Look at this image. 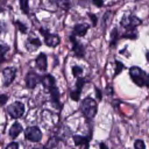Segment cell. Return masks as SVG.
<instances>
[{"instance_id":"obj_34","label":"cell","mask_w":149,"mask_h":149,"mask_svg":"<svg viewBox=\"0 0 149 149\" xmlns=\"http://www.w3.org/2000/svg\"><path fill=\"white\" fill-rule=\"evenodd\" d=\"M113 93V88L111 86H107V94H112Z\"/></svg>"},{"instance_id":"obj_37","label":"cell","mask_w":149,"mask_h":149,"mask_svg":"<svg viewBox=\"0 0 149 149\" xmlns=\"http://www.w3.org/2000/svg\"><path fill=\"white\" fill-rule=\"evenodd\" d=\"M34 149H44V148H42V147H40V148H34Z\"/></svg>"},{"instance_id":"obj_7","label":"cell","mask_w":149,"mask_h":149,"mask_svg":"<svg viewBox=\"0 0 149 149\" xmlns=\"http://www.w3.org/2000/svg\"><path fill=\"white\" fill-rule=\"evenodd\" d=\"M84 83H85V79H84V78H81V77L77 78L76 90L71 91V93H70V97H71L72 100H74V101H78V100H79V98H80V92H81V88H83V86H84Z\"/></svg>"},{"instance_id":"obj_20","label":"cell","mask_w":149,"mask_h":149,"mask_svg":"<svg viewBox=\"0 0 149 149\" xmlns=\"http://www.w3.org/2000/svg\"><path fill=\"white\" fill-rule=\"evenodd\" d=\"M57 5H58V7H61L64 10L70 8V1L69 0H59V1H57Z\"/></svg>"},{"instance_id":"obj_19","label":"cell","mask_w":149,"mask_h":149,"mask_svg":"<svg viewBox=\"0 0 149 149\" xmlns=\"http://www.w3.org/2000/svg\"><path fill=\"white\" fill-rule=\"evenodd\" d=\"M20 7L22 9V12L24 14L29 13V5H28V0H20Z\"/></svg>"},{"instance_id":"obj_24","label":"cell","mask_w":149,"mask_h":149,"mask_svg":"<svg viewBox=\"0 0 149 149\" xmlns=\"http://www.w3.org/2000/svg\"><path fill=\"white\" fill-rule=\"evenodd\" d=\"M115 64H116V69H115V72H114V76H118L123 69H125V65L121 63V62H119V61H116L115 62Z\"/></svg>"},{"instance_id":"obj_16","label":"cell","mask_w":149,"mask_h":149,"mask_svg":"<svg viewBox=\"0 0 149 149\" xmlns=\"http://www.w3.org/2000/svg\"><path fill=\"white\" fill-rule=\"evenodd\" d=\"M73 142L76 146H85V148L87 149L88 148V140L84 136H80V135H74L73 136Z\"/></svg>"},{"instance_id":"obj_31","label":"cell","mask_w":149,"mask_h":149,"mask_svg":"<svg viewBox=\"0 0 149 149\" xmlns=\"http://www.w3.org/2000/svg\"><path fill=\"white\" fill-rule=\"evenodd\" d=\"M7 99H8V98H7L6 94H1V101H0V105L3 106V105L6 104V101H7Z\"/></svg>"},{"instance_id":"obj_30","label":"cell","mask_w":149,"mask_h":149,"mask_svg":"<svg viewBox=\"0 0 149 149\" xmlns=\"http://www.w3.org/2000/svg\"><path fill=\"white\" fill-rule=\"evenodd\" d=\"M92 3L95 5L97 7H101L104 5V1L102 0H92Z\"/></svg>"},{"instance_id":"obj_5","label":"cell","mask_w":149,"mask_h":149,"mask_svg":"<svg viewBox=\"0 0 149 149\" xmlns=\"http://www.w3.org/2000/svg\"><path fill=\"white\" fill-rule=\"evenodd\" d=\"M24 135H26V139L31 142H40L42 139V132L40 130L38 127H35V126L28 127L24 130Z\"/></svg>"},{"instance_id":"obj_15","label":"cell","mask_w":149,"mask_h":149,"mask_svg":"<svg viewBox=\"0 0 149 149\" xmlns=\"http://www.w3.org/2000/svg\"><path fill=\"white\" fill-rule=\"evenodd\" d=\"M50 91V97H51V101L56 105V106H58V108H61V101H59V92H58V88L55 86V87H52L51 90H49Z\"/></svg>"},{"instance_id":"obj_29","label":"cell","mask_w":149,"mask_h":149,"mask_svg":"<svg viewBox=\"0 0 149 149\" xmlns=\"http://www.w3.org/2000/svg\"><path fill=\"white\" fill-rule=\"evenodd\" d=\"M88 16H90V19H91L93 26H95V24H97V16H95L94 14H92V13H88Z\"/></svg>"},{"instance_id":"obj_26","label":"cell","mask_w":149,"mask_h":149,"mask_svg":"<svg viewBox=\"0 0 149 149\" xmlns=\"http://www.w3.org/2000/svg\"><path fill=\"white\" fill-rule=\"evenodd\" d=\"M57 142H58V139L57 137H51L50 140H49V143H48V146H47V148H54L56 144H57Z\"/></svg>"},{"instance_id":"obj_27","label":"cell","mask_w":149,"mask_h":149,"mask_svg":"<svg viewBox=\"0 0 149 149\" xmlns=\"http://www.w3.org/2000/svg\"><path fill=\"white\" fill-rule=\"evenodd\" d=\"M7 50H8V47H7L5 43H2V44H1V62H3V59H5V54H6Z\"/></svg>"},{"instance_id":"obj_21","label":"cell","mask_w":149,"mask_h":149,"mask_svg":"<svg viewBox=\"0 0 149 149\" xmlns=\"http://www.w3.org/2000/svg\"><path fill=\"white\" fill-rule=\"evenodd\" d=\"M28 43L31 44V45H34V47H36V48L41 47V41L37 37H29L28 38Z\"/></svg>"},{"instance_id":"obj_9","label":"cell","mask_w":149,"mask_h":149,"mask_svg":"<svg viewBox=\"0 0 149 149\" xmlns=\"http://www.w3.org/2000/svg\"><path fill=\"white\" fill-rule=\"evenodd\" d=\"M41 80V78L35 73V72H28L27 76H26V86L30 90H33L37 83Z\"/></svg>"},{"instance_id":"obj_28","label":"cell","mask_w":149,"mask_h":149,"mask_svg":"<svg viewBox=\"0 0 149 149\" xmlns=\"http://www.w3.org/2000/svg\"><path fill=\"white\" fill-rule=\"evenodd\" d=\"M6 149H19V144H17L16 142H12V143H9V144L7 146Z\"/></svg>"},{"instance_id":"obj_12","label":"cell","mask_w":149,"mask_h":149,"mask_svg":"<svg viewBox=\"0 0 149 149\" xmlns=\"http://www.w3.org/2000/svg\"><path fill=\"white\" fill-rule=\"evenodd\" d=\"M36 66L41 70V71H45L47 66H48V61H47V56L44 54H40L36 58Z\"/></svg>"},{"instance_id":"obj_4","label":"cell","mask_w":149,"mask_h":149,"mask_svg":"<svg viewBox=\"0 0 149 149\" xmlns=\"http://www.w3.org/2000/svg\"><path fill=\"white\" fill-rule=\"evenodd\" d=\"M7 113L13 119H19L24 113V106H23V104L21 101H15V102L9 105V107L7 108Z\"/></svg>"},{"instance_id":"obj_32","label":"cell","mask_w":149,"mask_h":149,"mask_svg":"<svg viewBox=\"0 0 149 149\" xmlns=\"http://www.w3.org/2000/svg\"><path fill=\"white\" fill-rule=\"evenodd\" d=\"M95 92H97V98H98L99 100H101V98H102V97H101V92H100V90H99L98 87H95Z\"/></svg>"},{"instance_id":"obj_36","label":"cell","mask_w":149,"mask_h":149,"mask_svg":"<svg viewBox=\"0 0 149 149\" xmlns=\"http://www.w3.org/2000/svg\"><path fill=\"white\" fill-rule=\"evenodd\" d=\"M146 56H147V59H148V61H149V51H148V52H147V55H146Z\"/></svg>"},{"instance_id":"obj_6","label":"cell","mask_w":149,"mask_h":149,"mask_svg":"<svg viewBox=\"0 0 149 149\" xmlns=\"http://www.w3.org/2000/svg\"><path fill=\"white\" fill-rule=\"evenodd\" d=\"M15 74H16V69L15 68L9 66V68L3 69V71H2V84L5 86L10 85L13 83L14 78H15Z\"/></svg>"},{"instance_id":"obj_33","label":"cell","mask_w":149,"mask_h":149,"mask_svg":"<svg viewBox=\"0 0 149 149\" xmlns=\"http://www.w3.org/2000/svg\"><path fill=\"white\" fill-rule=\"evenodd\" d=\"M144 85L149 87V74H146V78H144Z\"/></svg>"},{"instance_id":"obj_35","label":"cell","mask_w":149,"mask_h":149,"mask_svg":"<svg viewBox=\"0 0 149 149\" xmlns=\"http://www.w3.org/2000/svg\"><path fill=\"white\" fill-rule=\"evenodd\" d=\"M99 147H100V149H108V148H107V146H106L105 143H100V144H99Z\"/></svg>"},{"instance_id":"obj_11","label":"cell","mask_w":149,"mask_h":149,"mask_svg":"<svg viewBox=\"0 0 149 149\" xmlns=\"http://www.w3.org/2000/svg\"><path fill=\"white\" fill-rule=\"evenodd\" d=\"M44 42H45V44L48 45V47H56V45H58L59 44V42H61V40H59V37L57 36V35H54V34H47V35H44Z\"/></svg>"},{"instance_id":"obj_14","label":"cell","mask_w":149,"mask_h":149,"mask_svg":"<svg viewBox=\"0 0 149 149\" xmlns=\"http://www.w3.org/2000/svg\"><path fill=\"white\" fill-rule=\"evenodd\" d=\"M22 132V126L19 122H14L13 126L9 128V136L12 139H15L16 136H19V134Z\"/></svg>"},{"instance_id":"obj_1","label":"cell","mask_w":149,"mask_h":149,"mask_svg":"<svg viewBox=\"0 0 149 149\" xmlns=\"http://www.w3.org/2000/svg\"><path fill=\"white\" fill-rule=\"evenodd\" d=\"M80 109L83 115L86 119H93L98 111V104L93 98H85L80 105Z\"/></svg>"},{"instance_id":"obj_17","label":"cell","mask_w":149,"mask_h":149,"mask_svg":"<svg viewBox=\"0 0 149 149\" xmlns=\"http://www.w3.org/2000/svg\"><path fill=\"white\" fill-rule=\"evenodd\" d=\"M119 37H121V35H119V31L116 28H114L112 30V34H111V47H114L119 40Z\"/></svg>"},{"instance_id":"obj_2","label":"cell","mask_w":149,"mask_h":149,"mask_svg":"<svg viewBox=\"0 0 149 149\" xmlns=\"http://www.w3.org/2000/svg\"><path fill=\"white\" fill-rule=\"evenodd\" d=\"M129 76L133 79V81L137 85V86H143L144 85V78H146V73L139 68V66H132L129 69Z\"/></svg>"},{"instance_id":"obj_10","label":"cell","mask_w":149,"mask_h":149,"mask_svg":"<svg viewBox=\"0 0 149 149\" xmlns=\"http://www.w3.org/2000/svg\"><path fill=\"white\" fill-rule=\"evenodd\" d=\"M41 83L43 84L44 87H47V88H49V90H51L52 87L56 86V79H55L51 74H49V73L44 74V76L41 78Z\"/></svg>"},{"instance_id":"obj_22","label":"cell","mask_w":149,"mask_h":149,"mask_svg":"<svg viewBox=\"0 0 149 149\" xmlns=\"http://www.w3.org/2000/svg\"><path fill=\"white\" fill-rule=\"evenodd\" d=\"M72 73H73V76H74V77L79 78V77H80V74L83 73V69H81L80 66H77V65H74V66L72 68Z\"/></svg>"},{"instance_id":"obj_13","label":"cell","mask_w":149,"mask_h":149,"mask_svg":"<svg viewBox=\"0 0 149 149\" xmlns=\"http://www.w3.org/2000/svg\"><path fill=\"white\" fill-rule=\"evenodd\" d=\"M87 30H88V24L86 23H78L73 28V33L78 36H84L87 33Z\"/></svg>"},{"instance_id":"obj_8","label":"cell","mask_w":149,"mask_h":149,"mask_svg":"<svg viewBox=\"0 0 149 149\" xmlns=\"http://www.w3.org/2000/svg\"><path fill=\"white\" fill-rule=\"evenodd\" d=\"M70 40H71V42H72V50H73L74 55H76L77 57H83L84 54H85V48H84V45H83L80 42H78V41L74 38V36H70Z\"/></svg>"},{"instance_id":"obj_18","label":"cell","mask_w":149,"mask_h":149,"mask_svg":"<svg viewBox=\"0 0 149 149\" xmlns=\"http://www.w3.org/2000/svg\"><path fill=\"white\" fill-rule=\"evenodd\" d=\"M136 31H135V29L134 30H126L122 35H121V37L122 38H132V40H136Z\"/></svg>"},{"instance_id":"obj_23","label":"cell","mask_w":149,"mask_h":149,"mask_svg":"<svg viewBox=\"0 0 149 149\" xmlns=\"http://www.w3.org/2000/svg\"><path fill=\"white\" fill-rule=\"evenodd\" d=\"M14 24L16 26V28H17L21 33H27V27H26L22 22H20V21H14Z\"/></svg>"},{"instance_id":"obj_3","label":"cell","mask_w":149,"mask_h":149,"mask_svg":"<svg viewBox=\"0 0 149 149\" xmlns=\"http://www.w3.org/2000/svg\"><path fill=\"white\" fill-rule=\"evenodd\" d=\"M141 23H142L141 19H139L137 16H134V15L125 16V17L121 20V22H120L121 27H123L126 30H134L135 27L140 26Z\"/></svg>"},{"instance_id":"obj_25","label":"cell","mask_w":149,"mask_h":149,"mask_svg":"<svg viewBox=\"0 0 149 149\" xmlns=\"http://www.w3.org/2000/svg\"><path fill=\"white\" fill-rule=\"evenodd\" d=\"M134 148L135 149H146V144L142 140H136L134 142Z\"/></svg>"}]
</instances>
